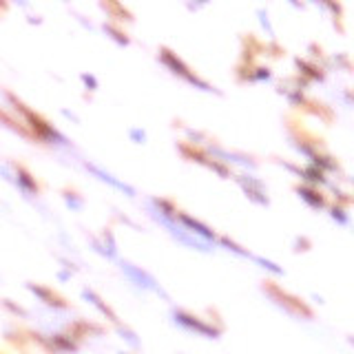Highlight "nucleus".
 I'll use <instances>...</instances> for the list:
<instances>
[{
    "mask_svg": "<svg viewBox=\"0 0 354 354\" xmlns=\"http://www.w3.org/2000/svg\"><path fill=\"white\" fill-rule=\"evenodd\" d=\"M297 67L301 69L303 73H308L310 78H314V80H323V71L319 67H314V64H310L306 60H297Z\"/></svg>",
    "mask_w": 354,
    "mask_h": 354,
    "instance_id": "obj_15",
    "label": "nucleus"
},
{
    "mask_svg": "<svg viewBox=\"0 0 354 354\" xmlns=\"http://www.w3.org/2000/svg\"><path fill=\"white\" fill-rule=\"evenodd\" d=\"M27 288L32 290L34 294H38V297H40V299L47 303V306H54V308H60V310H62V308H67V303H64L60 297H58V294H54L49 288L36 286V283H27Z\"/></svg>",
    "mask_w": 354,
    "mask_h": 354,
    "instance_id": "obj_10",
    "label": "nucleus"
},
{
    "mask_svg": "<svg viewBox=\"0 0 354 354\" xmlns=\"http://www.w3.org/2000/svg\"><path fill=\"white\" fill-rule=\"evenodd\" d=\"M54 343H56V346L60 348V350H67V352H75V346H73V343L69 341V339H64L62 334H56V337H54Z\"/></svg>",
    "mask_w": 354,
    "mask_h": 354,
    "instance_id": "obj_18",
    "label": "nucleus"
},
{
    "mask_svg": "<svg viewBox=\"0 0 354 354\" xmlns=\"http://www.w3.org/2000/svg\"><path fill=\"white\" fill-rule=\"evenodd\" d=\"M120 268H122V272L126 274V277L133 279V283H137V286H142V288H146V290L160 292V288H157L155 279H153L146 270L137 268V266H133V263H129V261H120Z\"/></svg>",
    "mask_w": 354,
    "mask_h": 354,
    "instance_id": "obj_6",
    "label": "nucleus"
},
{
    "mask_svg": "<svg viewBox=\"0 0 354 354\" xmlns=\"http://www.w3.org/2000/svg\"><path fill=\"white\" fill-rule=\"evenodd\" d=\"M177 220L182 222L184 228H189V233L200 235V237H204L206 241H215V233L206 224H202L200 220H195V217H191V215H186V213H177Z\"/></svg>",
    "mask_w": 354,
    "mask_h": 354,
    "instance_id": "obj_8",
    "label": "nucleus"
},
{
    "mask_svg": "<svg viewBox=\"0 0 354 354\" xmlns=\"http://www.w3.org/2000/svg\"><path fill=\"white\" fill-rule=\"evenodd\" d=\"M220 244H222V246H226V248H228V250L241 255V257H252V255H250L248 250H244L239 244H235V241H233V239H228V237H220Z\"/></svg>",
    "mask_w": 354,
    "mask_h": 354,
    "instance_id": "obj_16",
    "label": "nucleus"
},
{
    "mask_svg": "<svg viewBox=\"0 0 354 354\" xmlns=\"http://www.w3.org/2000/svg\"><path fill=\"white\" fill-rule=\"evenodd\" d=\"M64 200H67V204H71L73 209H80V206H82V202H80V200H75V198H73V193H64Z\"/></svg>",
    "mask_w": 354,
    "mask_h": 354,
    "instance_id": "obj_23",
    "label": "nucleus"
},
{
    "mask_svg": "<svg viewBox=\"0 0 354 354\" xmlns=\"http://www.w3.org/2000/svg\"><path fill=\"white\" fill-rule=\"evenodd\" d=\"M84 297L88 299V301H91L93 303V306L97 308V310H100L102 314H104V317H109L113 323H117V326H120V321H117V314L109 308V306H106V303L100 299V297H97V294L93 292V290H88V288H84Z\"/></svg>",
    "mask_w": 354,
    "mask_h": 354,
    "instance_id": "obj_12",
    "label": "nucleus"
},
{
    "mask_svg": "<svg viewBox=\"0 0 354 354\" xmlns=\"http://www.w3.org/2000/svg\"><path fill=\"white\" fill-rule=\"evenodd\" d=\"M9 100L14 102V106L18 111H21L23 115H25V120L29 122V126H32L34 129V133L40 137V140H54V142H58V144H67V137L64 135H60L51 124H47L45 120L38 113H34L32 109H27V106L21 102V100H16L14 95H9Z\"/></svg>",
    "mask_w": 354,
    "mask_h": 354,
    "instance_id": "obj_1",
    "label": "nucleus"
},
{
    "mask_svg": "<svg viewBox=\"0 0 354 354\" xmlns=\"http://www.w3.org/2000/svg\"><path fill=\"white\" fill-rule=\"evenodd\" d=\"M332 220H337L339 224H343V226H346V224H348V215L343 213V209H341V206H334V209H332Z\"/></svg>",
    "mask_w": 354,
    "mask_h": 354,
    "instance_id": "obj_21",
    "label": "nucleus"
},
{
    "mask_svg": "<svg viewBox=\"0 0 354 354\" xmlns=\"http://www.w3.org/2000/svg\"><path fill=\"white\" fill-rule=\"evenodd\" d=\"M82 80H84V82H86L88 86H91V88H97V82H95V78H91V75H86V73H84V75H82Z\"/></svg>",
    "mask_w": 354,
    "mask_h": 354,
    "instance_id": "obj_25",
    "label": "nucleus"
},
{
    "mask_svg": "<svg viewBox=\"0 0 354 354\" xmlns=\"http://www.w3.org/2000/svg\"><path fill=\"white\" fill-rule=\"evenodd\" d=\"M255 71H257V73H252L250 80H263V78L268 80V78H270V71H268V69H255Z\"/></svg>",
    "mask_w": 354,
    "mask_h": 354,
    "instance_id": "obj_22",
    "label": "nucleus"
},
{
    "mask_svg": "<svg viewBox=\"0 0 354 354\" xmlns=\"http://www.w3.org/2000/svg\"><path fill=\"white\" fill-rule=\"evenodd\" d=\"M297 195L303 200V202H308L312 209H323L326 206V200L321 198V193H317L314 189H308V186H297Z\"/></svg>",
    "mask_w": 354,
    "mask_h": 354,
    "instance_id": "obj_11",
    "label": "nucleus"
},
{
    "mask_svg": "<svg viewBox=\"0 0 354 354\" xmlns=\"http://www.w3.org/2000/svg\"><path fill=\"white\" fill-rule=\"evenodd\" d=\"M160 60L171 69V71L175 73V75H180V78H184L186 82L189 84H193V86H200V88H204V91H217V88L215 86H211L206 80H202L200 75H195L191 69H189V64L186 62H182L180 58H177L171 49H160Z\"/></svg>",
    "mask_w": 354,
    "mask_h": 354,
    "instance_id": "obj_2",
    "label": "nucleus"
},
{
    "mask_svg": "<svg viewBox=\"0 0 354 354\" xmlns=\"http://www.w3.org/2000/svg\"><path fill=\"white\" fill-rule=\"evenodd\" d=\"M301 175L306 177V180L314 182V184H326V182H328V180H326V173H323L321 169H317V166H310V169L301 171Z\"/></svg>",
    "mask_w": 354,
    "mask_h": 354,
    "instance_id": "obj_14",
    "label": "nucleus"
},
{
    "mask_svg": "<svg viewBox=\"0 0 354 354\" xmlns=\"http://www.w3.org/2000/svg\"><path fill=\"white\" fill-rule=\"evenodd\" d=\"M263 290L270 294V297L274 299V303H277V306H281L283 310H288V312L292 314V317H306V319H312V317H314L312 310H310L301 299L292 297V294H288V292H283L281 288L274 286V283L266 281Z\"/></svg>",
    "mask_w": 354,
    "mask_h": 354,
    "instance_id": "obj_3",
    "label": "nucleus"
},
{
    "mask_svg": "<svg viewBox=\"0 0 354 354\" xmlns=\"http://www.w3.org/2000/svg\"><path fill=\"white\" fill-rule=\"evenodd\" d=\"M131 137H133V140H137V142H144V137H146V135H144V131L133 129V131H131Z\"/></svg>",
    "mask_w": 354,
    "mask_h": 354,
    "instance_id": "obj_24",
    "label": "nucleus"
},
{
    "mask_svg": "<svg viewBox=\"0 0 354 354\" xmlns=\"http://www.w3.org/2000/svg\"><path fill=\"white\" fill-rule=\"evenodd\" d=\"M155 220H160V222L166 226V228H169V233L173 235V237H175V239H180L182 244L191 246V248H195V250H202V252H209V250H211V248H209V244H206V241H198V239H195L193 235L189 233V231L182 228V226H177V224H175V220H162V217H157V215H155Z\"/></svg>",
    "mask_w": 354,
    "mask_h": 354,
    "instance_id": "obj_5",
    "label": "nucleus"
},
{
    "mask_svg": "<svg viewBox=\"0 0 354 354\" xmlns=\"http://www.w3.org/2000/svg\"><path fill=\"white\" fill-rule=\"evenodd\" d=\"M297 246H308V239H297Z\"/></svg>",
    "mask_w": 354,
    "mask_h": 354,
    "instance_id": "obj_26",
    "label": "nucleus"
},
{
    "mask_svg": "<svg viewBox=\"0 0 354 354\" xmlns=\"http://www.w3.org/2000/svg\"><path fill=\"white\" fill-rule=\"evenodd\" d=\"M16 177H18V186H21V189H25L27 193H38V184H36V180L32 175H29L23 166H16Z\"/></svg>",
    "mask_w": 354,
    "mask_h": 354,
    "instance_id": "obj_13",
    "label": "nucleus"
},
{
    "mask_svg": "<svg viewBox=\"0 0 354 354\" xmlns=\"http://www.w3.org/2000/svg\"><path fill=\"white\" fill-rule=\"evenodd\" d=\"M237 182H239V186L244 189V193L248 195L252 202L263 204V206L268 204V198H266V189H263L261 182H257L255 177H248V175H239Z\"/></svg>",
    "mask_w": 354,
    "mask_h": 354,
    "instance_id": "obj_7",
    "label": "nucleus"
},
{
    "mask_svg": "<svg viewBox=\"0 0 354 354\" xmlns=\"http://www.w3.org/2000/svg\"><path fill=\"white\" fill-rule=\"evenodd\" d=\"M104 32L106 34H111V38L115 43H120V45H129V38H126V34H122L120 29H115L113 25H104Z\"/></svg>",
    "mask_w": 354,
    "mask_h": 354,
    "instance_id": "obj_17",
    "label": "nucleus"
},
{
    "mask_svg": "<svg viewBox=\"0 0 354 354\" xmlns=\"http://www.w3.org/2000/svg\"><path fill=\"white\" fill-rule=\"evenodd\" d=\"M84 166H86V171H91L93 175H97V177H100L102 182L111 184L113 189H117V191H124L126 195H135V191L131 189L129 184H124V182H120V180H115V177H113L111 173H106V171H102V169H97L95 164H88V162H84Z\"/></svg>",
    "mask_w": 354,
    "mask_h": 354,
    "instance_id": "obj_9",
    "label": "nucleus"
},
{
    "mask_svg": "<svg viewBox=\"0 0 354 354\" xmlns=\"http://www.w3.org/2000/svg\"><path fill=\"white\" fill-rule=\"evenodd\" d=\"M102 7H104V9H109V12H117V14H120V16H124L126 21H133V18H131V14L126 12V9H124L122 5H117V3H102Z\"/></svg>",
    "mask_w": 354,
    "mask_h": 354,
    "instance_id": "obj_19",
    "label": "nucleus"
},
{
    "mask_svg": "<svg viewBox=\"0 0 354 354\" xmlns=\"http://www.w3.org/2000/svg\"><path fill=\"white\" fill-rule=\"evenodd\" d=\"M173 314H175V321L180 323V326H184V328L200 332V334H204V337H209V339H217V337H220V330H215L213 326H209V323L200 321L198 317H193V314H189V312L175 310Z\"/></svg>",
    "mask_w": 354,
    "mask_h": 354,
    "instance_id": "obj_4",
    "label": "nucleus"
},
{
    "mask_svg": "<svg viewBox=\"0 0 354 354\" xmlns=\"http://www.w3.org/2000/svg\"><path fill=\"white\" fill-rule=\"evenodd\" d=\"M250 259H255V261H257V263H261L263 266V268H268V270H272V272H283L281 268H279V266L277 263H272V261H268V259H263V257H257V255H252V257Z\"/></svg>",
    "mask_w": 354,
    "mask_h": 354,
    "instance_id": "obj_20",
    "label": "nucleus"
}]
</instances>
